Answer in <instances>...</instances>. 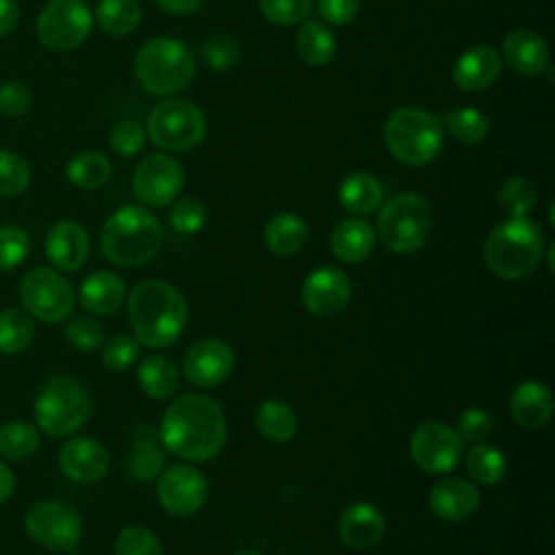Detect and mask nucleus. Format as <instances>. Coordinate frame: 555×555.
I'll use <instances>...</instances> for the list:
<instances>
[{
	"instance_id": "obj_13",
	"label": "nucleus",
	"mask_w": 555,
	"mask_h": 555,
	"mask_svg": "<svg viewBox=\"0 0 555 555\" xmlns=\"http://www.w3.org/2000/svg\"><path fill=\"white\" fill-rule=\"evenodd\" d=\"M410 457L425 473L447 475L464 457V442L447 423L427 421L410 436Z\"/></svg>"
},
{
	"instance_id": "obj_47",
	"label": "nucleus",
	"mask_w": 555,
	"mask_h": 555,
	"mask_svg": "<svg viewBox=\"0 0 555 555\" xmlns=\"http://www.w3.org/2000/svg\"><path fill=\"white\" fill-rule=\"evenodd\" d=\"M145 139H147V134H145L143 126L134 119L117 121L108 134V143H111L113 152L119 156H126V158L139 154L145 147Z\"/></svg>"
},
{
	"instance_id": "obj_3",
	"label": "nucleus",
	"mask_w": 555,
	"mask_h": 555,
	"mask_svg": "<svg viewBox=\"0 0 555 555\" xmlns=\"http://www.w3.org/2000/svg\"><path fill=\"white\" fill-rule=\"evenodd\" d=\"M163 245L160 221L143 206L117 208L102 225L100 247L108 262L134 269L150 262Z\"/></svg>"
},
{
	"instance_id": "obj_36",
	"label": "nucleus",
	"mask_w": 555,
	"mask_h": 555,
	"mask_svg": "<svg viewBox=\"0 0 555 555\" xmlns=\"http://www.w3.org/2000/svg\"><path fill=\"white\" fill-rule=\"evenodd\" d=\"M35 336L33 317L22 308H7L0 312V353L15 356L24 351Z\"/></svg>"
},
{
	"instance_id": "obj_25",
	"label": "nucleus",
	"mask_w": 555,
	"mask_h": 555,
	"mask_svg": "<svg viewBox=\"0 0 555 555\" xmlns=\"http://www.w3.org/2000/svg\"><path fill=\"white\" fill-rule=\"evenodd\" d=\"M375 247V230L360 217L340 219L330 234V249L343 262H362Z\"/></svg>"
},
{
	"instance_id": "obj_48",
	"label": "nucleus",
	"mask_w": 555,
	"mask_h": 555,
	"mask_svg": "<svg viewBox=\"0 0 555 555\" xmlns=\"http://www.w3.org/2000/svg\"><path fill=\"white\" fill-rule=\"evenodd\" d=\"M204 63L215 72H228L238 61V43L230 35H215L202 48Z\"/></svg>"
},
{
	"instance_id": "obj_49",
	"label": "nucleus",
	"mask_w": 555,
	"mask_h": 555,
	"mask_svg": "<svg viewBox=\"0 0 555 555\" xmlns=\"http://www.w3.org/2000/svg\"><path fill=\"white\" fill-rule=\"evenodd\" d=\"M65 338L80 351H93L104 343V327L93 317H76L65 325Z\"/></svg>"
},
{
	"instance_id": "obj_39",
	"label": "nucleus",
	"mask_w": 555,
	"mask_h": 555,
	"mask_svg": "<svg viewBox=\"0 0 555 555\" xmlns=\"http://www.w3.org/2000/svg\"><path fill=\"white\" fill-rule=\"evenodd\" d=\"M538 204V189L525 176L507 178L499 189V206L509 217H527Z\"/></svg>"
},
{
	"instance_id": "obj_43",
	"label": "nucleus",
	"mask_w": 555,
	"mask_h": 555,
	"mask_svg": "<svg viewBox=\"0 0 555 555\" xmlns=\"http://www.w3.org/2000/svg\"><path fill=\"white\" fill-rule=\"evenodd\" d=\"M494 431V418L481 408H468L457 416L455 434L464 444H481Z\"/></svg>"
},
{
	"instance_id": "obj_26",
	"label": "nucleus",
	"mask_w": 555,
	"mask_h": 555,
	"mask_svg": "<svg viewBox=\"0 0 555 555\" xmlns=\"http://www.w3.org/2000/svg\"><path fill=\"white\" fill-rule=\"evenodd\" d=\"M165 466V449L158 434L150 425L132 431V442L126 455V470L137 481H150L160 475Z\"/></svg>"
},
{
	"instance_id": "obj_46",
	"label": "nucleus",
	"mask_w": 555,
	"mask_h": 555,
	"mask_svg": "<svg viewBox=\"0 0 555 555\" xmlns=\"http://www.w3.org/2000/svg\"><path fill=\"white\" fill-rule=\"evenodd\" d=\"M206 206L197 197H182L173 202L169 210V221L176 232L180 234H195L204 228L206 223Z\"/></svg>"
},
{
	"instance_id": "obj_12",
	"label": "nucleus",
	"mask_w": 555,
	"mask_h": 555,
	"mask_svg": "<svg viewBox=\"0 0 555 555\" xmlns=\"http://www.w3.org/2000/svg\"><path fill=\"white\" fill-rule=\"evenodd\" d=\"M28 535L43 548L72 551L82 538L80 514L61 501H39L24 516Z\"/></svg>"
},
{
	"instance_id": "obj_23",
	"label": "nucleus",
	"mask_w": 555,
	"mask_h": 555,
	"mask_svg": "<svg viewBox=\"0 0 555 555\" xmlns=\"http://www.w3.org/2000/svg\"><path fill=\"white\" fill-rule=\"evenodd\" d=\"M386 529L384 514L373 503H353L343 509L338 518V535L343 544L353 551L375 546Z\"/></svg>"
},
{
	"instance_id": "obj_22",
	"label": "nucleus",
	"mask_w": 555,
	"mask_h": 555,
	"mask_svg": "<svg viewBox=\"0 0 555 555\" xmlns=\"http://www.w3.org/2000/svg\"><path fill=\"white\" fill-rule=\"evenodd\" d=\"M507 67L520 76H538L548 69L551 54L546 41L529 30L516 28L503 39V59Z\"/></svg>"
},
{
	"instance_id": "obj_5",
	"label": "nucleus",
	"mask_w": 555,
	"mask_h": 555,
	"mask_svg": "<svg viewBox=\"0 0 555 555\" xmlns=\"http://www.w3.org/2000/svg\"><path fill=\"white\" fill-rule=\"evenodd\" d=\"M134 76L152 95H176L178 91L186 89L195 76L191 48L173 37L150 39L134 56Z\"/></svg>"
},
{
	"instance_id": "obj_21",
	"label": "nucleus",
	"mask_w": 555,
	"mask_h": 555,
	"mask_svg": "<svg viewBox=\"0 0 555 555\" xmlns=\"http://www.w3.org/2000/svg\"><path fill=\"white\" fill-rule=\"evenodd\" d=\"M501 63V54L492 46H473L460 54L451 76L462 91H486L496 82Z\"/></svg>"
},
{
	"instance_id": "obj_53",
	"label": "nucleus",
	"mask_w": 555,
	"mask_h": 555,
	"mask_svg": "<svg viewBox=\"0 0 555 555\" xmlns=\"http://www.w3.org/2000/svg\"><path fill=\"white\" fill-rule=\"evenodd\" d=\"M160 9L169 11V13H178V15H186L193 13L204 0H154Z\"/></svg>"
},
{
	"instance_id": "obj_1",
	"label": "nucleus",
	"mask_w": 555,
	"mask_h": 555,
	"mask_svg": "<svg viewBox=\"0 0 555 555\" xmlns=\"http://www.w3.org/2000/svg\"><path fill=\"white\" fill-rule=\"evenodd\" d=\"M158 438L171 455L189 462H206L217 457L225 444V416L215 399L186 392L167 405Z\"/></svg>"
},
{
	"instance_id": "obj_15",
	"label": "nucleus",
	"mask_w": 555,
	"mask_h": 555,
	"mask_svg": "<svg viewBox=\"0 0 555 555\" xmlns=\"http://www.w3.org/2000/svg\"><path fill=\"white\" fill-rule=\"evenodd\" d=\"M156 496L171 516H191L206 503L208 483L191 464H176L158 475Z\"/></svg>"
},
{
	"instance_id": "obj_2",
	"label": "nucleus",
	"mask_w": 555,
	"mask_h": 555,
	"mask_svg": "<svg viewBox=\"0 0 555 555\" xmlns=\"http://www.w3.org/2000/svg\"><path fill=\"white\" fill-rule=\"evenodd\" d=\"M128 319L139 345L165 349L182 336L189 306L173 284L165 280H143L128 297Z\"/></svg>"
},
{
	"instance_id": "obj_29",
	"label": "nucleus",
	"mask_w": 555,
	"mask_h": 555,
	"mask_svg": "<svg viewBox=\"0 0 555 555\" xmlns=\"http://www.w3.org/2000/svg\"><path fill=\"white\" fill-rule=\"evenodd\" d=\"M308 223L295 212H278L264 225V243L275 256H293L308 243Z\"/></svg>"
},
{
	"instance_id": "obj_34",
	"label": "nucleus",
	"mask_w": 555,
	"mask_h": 555,
	"mask_svg": "<svg viewBox=\"0 0 555 555\" xmlns=\"http://www.w3.org/2000/svg\"><path fill=\"white\" fill-rule=\"evenodd\" d=\"M111 171H113L111 160L102 152H95V150L78 152L65 167L67 180L74 186L85 189V191L104 186L111 178Z\"/></svg>"
},
{
	"instance_id": "obj_30",
	"label": "nucleus",
	"mask_w": 555,
	"mask_h": 555,
	"mask_svg": "<svg viewBox=\"0 0 555 555\" xmlns=\"http://www.w3.org/2000/svg\"><path fill=\"white\" fill-rule=\"evenodd\" d=\"M137 379L143 392L152 399H167L178 390V369L176 362L163 353L145 356L139 362Z\"/></svg>"
},
{
	"instance_id": "obj_55",
	"label": "nucleus",
	"mask_w": 555,
	"mask_h": 555,
	"mask_svg": "<svg viewBox=\"0 0 555 555\" xmlns=\"http://www.w3.org/2000/svg\"><path fill=\"white\" fill-rule=\"evenodd\" d=\"M236 555H258V553H254V551H243V553H236Z\"/></svg>"
},
{
	"instance_id": "obj_7",
	"label": "nucleus",
	"mask_w": 555,
	"mask_h": 555,
	"mask_svg": "<svg viewBox=\"0 0 555 555\" xmlns=\"http://www.w3.org/2000/svg\"><path fill=\"white\" fill-rule=\"evenodd\" d=\"M431 225V204L423 195L405 191L382 206L375 236L395 254H414L429 241Z\"/></svg>"
},
{
	"instance_id": "obj_50",
	"label": "nucleus",
	"mask_w": 555,
	"mask_h": 555,
	"mask_svg": "<svg viewBox=\"0 0 555 555\" xmlns=\"http://www.w3.org/2000/svg\"><path fill=\"white\" fill-rule=\"evenodd\" d=\"M33 95L26 85L9 80L0 85V115L4 117H22L30 108Z\"/></svg>"
},
{
	"instance_id": "obj_41",
	"label": "nucleus",
	"mask_w": 555,
	"mask_h": 555,
	"mask_svg": "<svg viewBox=\"0 0 555 555\" xmlns=\"http://www.w3.org/2000/svg\"><path fill=\"white\" fill-rule=\"evenodd\" d=\"M113 555H163V546L152 529L128 525L117 533Z\"/></svg>"
},
{
	"instance_id": "obj_27",
	"label": "nucleus",
	"mask_w": 555,
	"mask_h": 555,
	"mask_svg": "<svg viewBox=\"0 0 555 555\" xmlns=\"http://www.w3.org/2000/svg\"><path fill=\"white\" fill-rule=\"evenodd\" d=\"M78 297L85 310H89L91 314L106 317L117 312L124 304L126 284L113 271H95L82 280Z\"/></svg>"
},
{
	"instance_id": "obj_16",
	"label": "nucleus",
	"mask_w": 555,
	"mask_h": 555,
	"mask_svg": "<svg viewBox=\"0 0 555 555\" xmlns=\"http://www.w3.org/2000/svg\"><path fill=\"white\" fill-rule=\"evenodd\" d=\"M234 369V351L232 347L217 336H206L195 340L182 362L184 377L199 386V388H212L219 386L230 377Z\"/></svg>"
},
{
	"instance_id": "obj_52",
	"label": "nucleus",
	"mask_w": 555,
	"mask_h": 555,
	"mask_svg": "<svg viewBox=\"0 0 555 555\" xmlns=\"http://www.w3.org/2000/svg\"><path fill=\"white\" fill-rule=\"evenodd\" d=\"M20 24L17 0H0V39L9 37Z\"/></svg>"
},
{
	"instance_id": "obj_4",
	"label": "nucleus",
	"mask_w": 555,
	"mask_h": 555,
	"mask_svg": "<svg viewBox=\"0 0 555 555\" xmlns=\"http://www.w3.org/2000/svg\"><path fill=\"white\" fill-rule=\"evenodd\" d=\"M544 251V234L529 217H509L496 223L483 241V262L503 280L531 275Z\"/></svg>"
},
{
	"instance_id": "obj_44",
	"label": "nucleus",
	"mask_w": 555,
	"mask_h": 555,
	"mask_svg": "<svg viewBox=\"0 0 555 555\" xmlns=\"http://www.w3.org/2000/svg\"><path fill=\"white\" fill-rule=\"evenodd\" d=\"M30 251L28 234L17 225H0V271L20 267Z\"/></svg>"
},
{
	"instance_id": "obj_54",
	"label": "nucleus",
	"mask_w": 555,
	"mask_h": 555,
	"mask_svg": "<svg viewBox=\"0 0 555 555\" xmlns=\"http://www.w3.org/2000/svg\"><path fill=\"white\" fill-rule=\"evenodd\" d=\"M15 490V477H13V470L0 460V505L7 503L11 499Z\"/></svg>"
},
{
	"instance_id": "obj_51",
	"label": "nucleus",
	"mask_w": 555,
	"mask_h": 555,
	"mask_svg": "<svg viewBox=\"0 0 555 555\" xmlns=\"http://www.w3.org/2000/svg\"><path fill=\"white\" fill-rule=\"evenodd\" d=\"M360 11V0H319V13L334 26L349 24Z\"/></svg>"
},
{
	"instance_id": "obj_9",
	"label": "nucleus",
	"mask_w": 555,
	"mask_h": 555,
	"mask_svg": "<svg viewBox=\"0 0 555 555\" xmlns=\"http://www.w3.org/2000/svg\"><path fill=\"white\" fill-rule=\"evenodd\" d=\"M147 137L163 150L186 152L206 137V117L189 100L167 98L147 117Z\"/></svg>"
},
{
	"instance_id": "obj_35",
	"label": "nucleus",
	"mask_w": 555,
	"mask_h": 555,
	"mask_svg": "<svg viewBox=\"0 0 555 555\" xmlns=\"http://www.w3.org/2000/svg\"><path fill=\"white\" fill-rule=\"evenodd\" d=\"M466 470L477 483L494 486V483L503 481V477L507 473V457L501 449H496L488 442L473 444L466 455Z\"/></svg>"
},
{
	"instance_id": "obj_33",
	"label": "nucleus",
	"mask_w": 555,
	"mask_h": 555,
	"mask_svg": "<svg viewBox=\"0 0 555 555\" xmlns=\"http://www.w3.org/2000/svg\"><path fill=\"white\" fill-rule=\"evenodd\" d=\"M98 26L111 37L132 35L141 24V7L137 0H100L95 7Z\"/></svg>"
},
{
	"instance_id": "obj_19",
	"label": "nucleus",
	"mask_w": 555,
	"mask_h": 555,
	"mask_svg": "<svg viewBox=\"0 0 555 555\" xmlns=\"http://www.w3.org/2000/svg\"><path fill=\"white\" fill-rule=\"evenodd\" d=\"M43 249L54 269L78 271L89 258L91 241L87 230L78 221L63 219L48 230Z\"/></svg>"
},
{
	"instance_id": "obj_14",
	"label": "nucleus",
	"mask_w": 555,
	"mask_h": 555,
	"mask_svg": "<svg viewBox=\"0 0 555 555\" xmlns=\"http://www.w3.org/2000/svg\"><path fill=\"white\" fill-rule=\"evenodd\" d=\"M184 186L182 165L167 154L145 156L132 173V191L137 199L145 206H167L171 204Z\"/></svg>"
},
{
	"instance_id": "obj_17",
	"label": "nucleus",
	"mask_w": 555,
	"mask_h": 555,
	"mask_svg": "<svg viewBox=\"0 0 555 555\" xmlns=\"http://www.w3.org/2000/svg\"><path fill=\"white\" fill-rule=\"evenodd\" d=\"M351 299V280L338 267H319L301 284L304 308L319 319H327L347 308Z\"/></svg>"
},
{
	"instance_id": "obj_37",
	"label": "nucleus",
	"mask_w": 555,
	"mask_h": 555,
	"mask_svg": "<svg viewBox=\"0 0 555 555\" xmlns=\"http://www.w3.org/2000/svg\"><path fill=\"white\" fill-rule=\"evenodd\" d=\"M39 429L26 421H9L0 425V455L22 462L39 449Z\"/></svg>"
},
{
	"instance_id": "obj_40",
	"label": "nucleus",
	"mask_w": 555,
	"mask_h": 555,
	"mask_svg": "<svg viewBox=\"0 0 555 555\" xmlns=\"http://www.w3.org/2000/svg\"><path fill=\"white\" fill-rule=\"evenodd\" d=\"M30 184L28 163L11 150H0V197H17Z\"/></svg>"
},
{
	"instance_id": "obj_6",
	"label": "nucleus",
	"mask_w": 555,
	"mask_h": 555,
	"mask_svg": "<svg viewBox=\"0 0 555 555\" xmlns=\"http://www.w3.org/2000/svg\"><path fill=\"white\" fill-rule=\"evenodd\" d=\"M384 141L395 160L423 167L440 154L444 130L436 115L416 106H399L386 117Z\"/></svg>"
},
{
	"instance_id": "obj_42",
	"label": "nucleus",
	"mask_w": 555,
	"mask_h": 555,
	"mask_svg": "<svg viewBox=\"0 0 555 555\" xmlns=\"http://www.w3.org/2000/svg\"><path fill=\"white\" fill-rule=\"evenodd\" d=\"M312 4L314 0H260V13L275 26H293L310 15Z\"/></svg>"
},
{
	"instance_id": "obj_11",
	"label": "nucleus",
	"mask_w": 555,
	"mask_h": 555,
	"mask_svg": "<svg viewBox=\"0 0 555 555\" xmlns=\"http://www.w3.org/2000/svg\"><path fill=\"white\" fill-rule=\"evenodd\" d=\"M93 13L85 0H50L37 17V39L52 52H69L87 41Z\"/></svg>"
},
{
	"instance_id": "obj_8",
	"label": "nucleus",
	"mask_w": 555,
	"mask_h": 555,
	"mask_svg": "<svg viewBox=\"0 0 555 555\" xmlns=\"http://www.w3.org/2000/svg\"><path fill=\"white\" fill-rule=\"evenodd\" d=\"M91 414L87 388L69 375H52L35 399L37 427L54 438L78 431Z\"/></svg>"
},
{
	"instance_id": "obj_18",
	"label": "nucleus",
	"mask_w": 555,
	"mask_h": 555,
	"mask_svg": "<svg viewBox=\"0 0 555 555\" xmlns=\"http://www.w3.org/2000/svg\"><path fill=\"white\" fill-rule=\"evenodd\" d=\"M111 466V455L95 438L76 436L69 438L59 451V468L76 483L100 481Z\"/></svg>"
},
{
	"instance_id": "obj_31",
	"label": "nucleus",
	"mask_w": 555,
	"mask_h": 555,
	"mask_svg": "<svg viewBox=\"0 0 555 555\" xmlns=\"http://www.w3.org/2000/svg\"><path fill=\"white\" fill-rule=\"evenodd\" d=\"M295 50L308 65H325L334 59L336 37L332 28L321 20H304L295 37Z\"/></svg>"
},
{
	"instance_id": "obj_20",
	"label": "nucleus",
	"mask_w": 555,
	"mask_h": 555,
	"mask_svg": "<svg viewBox=\"0 0 555 555\" xmlns=\"http://www.w3.org/2000/svg\"><path fill=\"white\" fill-rule=\"evenodd\" d=\"M481 494L468 479L462 477H442L429 490L431 512L447 522L466 520L477 512Z\"/></svg>"
},
{
	"instance_id": "obj_38",
	"label": "nucleus",
	"mask_w": 555,
	"mask_h": 555,
	"mask_svg": "<svg viewBox=\"0 0 555 555\" xmlns=\"http://www.w3.org/2000/svg\"><path fill=\"white\" fill-rule=\"evenodd\" d=\"M444 124H447V130L453 134V139H457L460 143H466V145L481 143L490 132L488 117L481 111L470 108V106L449 111L444 115Z\"/></svg>"
},
{
	"instance_id": "obj_45",
	"label": "nucleus",
	"mask_w": 555,
	"mask_h": 555,
	"mask_svg": "<svg viewBox=\"0 0 555 555\" xmlns=\"http://www.w3.org/2000/svg\"><path fill=\"white\" fill-rule=\"evenodd\" d=\"M139 360V340L130 334H117L104 343L102 362L106 369L121 373Z\"/></svg>"
},
{
	"instance_id": "obj_28",
	"label": "nucleus",
	"mask_w": 555,
	"mask_h": 555,
	"mask_svg": "<svg viewBox=\"0 0 555 555\" xmlns=\"http://www.w3.org/2000/svg\"><path fill=\"white\" fill-rule=\"evenodd\" d=\"M382 199H384L382 182L366 171L349 173L338 186L340 206L347 212L358 215V217L375 212L382 206Z\"/></svg>"
},
{
	"instance_id": "obj_10",
	"label": "nucleus",
	"mask_w": 555,
	"mask_h": 555,
	"mask_svg": "<svg viewBox=\"0 0 555 555\" xmlns=\"http://www.w3.org/2000/svg\"><path fill=\"white\" fill-rule=\"evenodd\" d=\"M20 301L33 319L54 325L74 312L76 291L59 271L35 267L20 282Z\"/></svg>"
},
{
	"instance_id": "obj_24",
	"label": "nucleus",
	"mask_w": 555,
	"mask_h": 555,
	"mask_svg": "<svg viewBox=\"0 0 555 555\" xmlns=\"http://www.w3.org/2000/svg\"><path fill=\"white\" fill-rule=\"evenodd\" d=\"M512 418L525 429H542L553 416V395L546 384L527 379L509 397Z\"/></svg>"
},
{
	"instance_id": "obj_32",
	"label": "nucleus",
	"mask_w": 555,
	"mask_h": 555,
	"mask_svg": "<svg viewBox=\"0 0 555 555\" xmlns=\"http://www.w3.org/2000/svg\"><path fill=\"white\" fill-rule=\"evenodd\" d=\"M256 427L269 442H288L299 427L295 410L282 399H267L256 410Z\"/></svg>"
}]
</instances>
